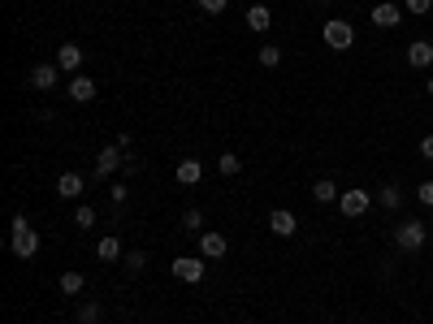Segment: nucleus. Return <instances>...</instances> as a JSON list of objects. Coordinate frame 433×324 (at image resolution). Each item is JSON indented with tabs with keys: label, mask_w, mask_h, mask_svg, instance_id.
Wrapping results in <instances>:
<instances>
[{
	"label": "nucleus",
	"mask_w": 433,
	"mask_h": 324,
	"mask_svg": "<svg viewBox=\"0 0 433 324\" xmlns=\"http://www.w3.org/2000/svg\"><path fill=\"white\" fill-rule=\"evenodd\" d=\"M9 251L18 255V259H30L39 251V234L26 225V216H13V234H9Z\"/></svg>",
	"instance_id": "nucleus-1"
},
{
	"label": "nucleus",
	"mask_w": 433,
	"mask_h": 324,
	"mask_svg": "<svg viewBox=\"0 0 433 324\" xmlns=\"http://www.w3.org/2000/svg\"><path fill=\"white\" fill-rule=\"evenodd\" d=\"M320 39H325L334 52H347L351 43H356V26L351 22H343V18H329L325 26H320Z\"/></svg>",
	"instance_id": "nucleus-2"
},
{
	"label": "nucleus",
	"mask_w": 433,
	"mask_h": 324,
	"mask_svg": "<svg viewBox=\"0 0 433 324\" xmlns=\"http://www.w3.org/2000/svg\"><path fill=\"white\" fill-rule=\"evenodd\" d=\"M425 238H429L425 221H403V225L394 230V247H398V251H421Z\"/></svg>",
	"instance_id": "nucleus-3"
},
{
	"label": "nucleus",
	"mask_w": 433,
	"mask_h": 324,
	"mask_svg": "<svg viewBox=\"0 0 433 324\" xmlns=\"http://www.w3.org/2000/svg\"><path fill=\"white\" fill-rule=\"evenodd\" d=\"M368 203H373V194H368V190H343V194H338L343 216H364Z\"/></svg>",
	"instance_id": "nucleus-4"
},
{
	"label": "nucleus",
	"mask_w": 433,
	"mask_h": 324,
	"mask_svg": "<svg viewBox=\"0 0 433 324\" xmlns=\"http://www.w3.org/2000/svg\"><path fill=\"white\" fill-rule=\"evenodd\" d=\"M117 169H126V152L117 148H104L100 156H95V177H108V173H117Z\"/></svg>",
	"instance_id": "nucleus-5"
},
{
	"label": "nucleus",
	"mask_w": 433,
	"mask_h": 324,
	"mask_svg": "<svg viewBox=\"0 0 433 324\" xmlns=\"http://www.w3.org/2000/svg\"><path fill=\"white\" fill-rule=\"evenodd\" d=\"M169 268H173V277H178V281H204V264L195 255H178Z\"/></svg>",
	"instance_id": "nucleus-6"
},
{
	"label": "nucleus",
	"mask_w": 433,
	"mask_h": 324,
	"mask_svg": "<svg viewBox=\"0 0 433 324\" xmlns=\"http://www.w3.org/2000/svg\"><path fill=\"white\" fill-rule=\"evenodd\" d=\"M57 78H61L57 61H44V65H35V70H30V87H35V91H52Z\"/></svg>",
	"instance_id": "nucleus-7"
},
{
	"label": "nucleus",
	"mask_w": 433,
	"mask_h": 324,
	"mask_svg": "<svg viewBox=\"0 0 433 324\" xmlns=\"http://www.w3.org/2000/svg\"><path fill=\"white\" fill-rule=\"evenodd\" d=\"M195 238H200V255L204 259H221V255L230 251V238L226 234H195Z\"/></svg>",
	"instance_id": "nucleus-8"
},
{
	"label": "nucleus",
	"mask_w": 433,
	"mask_h": 324,
	"mask_svg": "<svg viewBox=\"0 0 433 324\" xmlns=\"http://www.w3.org/2000/svg\"><path fill=\"white\" fill-rule=\"evenodd\" d=\"M78 65H83V48H78V43H61L57 70H61V74H78Z\"/></svg>",
	"instance_id": "nucleus-9"
},
{
	"label": "nucleus",
	"mask_w": 433,
	"mask_h": 324,
	"mask_svg": "<svg viewBox=\"0 0 433 324\" xmlns=\"http://www.w3.org/2000/svg\"><path fill=\"white\" fill-rule=\"evenodd\" d=\"M299 230L295 225V212H286V207H278V212H269V234H278V238H291Z\"/></svg>",
	"instance_id": "nucleus-10"
},
{
	"label": "nucleus",
	"mask_w": 433,
	"mask_h": 324,
	"mask_svg": "<svg viewBox=\"0 0 433 324\" xmlns=\"http://www.w3.org/2000/svg\"><path fill=\"white\" fill-rule=\"evenodd\" d=\"M373 22H377L381 30H390V26H398V22H403V13H398V5H394V0H381V5H373Z\"/></svg>",
	"instance_id": "nucleus-11"
},
{
	"label": "nucleus",
	"mask_w": 433,
	"mask_h": 324,
	"mask_svg": "<svg viewBox=\"0 0 433 324\" xmlns=\"http://www.w3.org/2000/svg\"><path fill=\"white\" fill-rule=\"evenodd\" d=\"M66 95H70V100H74V104H91V100H95V78H87V74H78V78H74V83H70V91H66Z\"/></svg>",
	"instance_id": "nucleus-12"
},
{
	"label": "nucleus",
	"mask_w": 433,
	"mask_h": 324,
	"mask_svg": "<svg viewBox=\"0 0 433 324\" xmlns=\"http://www.w3.org/2000/svg\"><path fill=\"white\" fill-rule=\"evenodd\" d=\"M95 259H100V264H117V259H122V238L104 234L100 242H95Z\"/></svg>",
	"instance_id": "nucleus-13"
},
{
	"label": "nucleus",
	"mask_w": 433,
	"mask_h": 324,
	"mask_svg": "<svg viewBox=\"0 0 433 324\" xmlns=\"http://www.w3.org/2000/svg\"><path fill=\"white\" fill-rule=\"evenodd\" d=\"M407 65H412V70H429V65H433V43L416 39V43L407 48Z\"/></svg>",
	"instance_id": "nucleus-14"
},
{
	"label": "nucleus",
	"mask_w": 433,
	"mask_h": 324,
	"mask_svg": "<svg viewBox=\"0 0 433 324\" xmlns=\"http://www.w3.org/2000/svg\"><path fill=\"white\" fill-rule=\"evenodd\" d=\"M173 177H178L182 186H200V177H204V165H200V160H178V169H173Z\"/></svg>",
	"instance_id": "nucleus-15"
},
{
	"label": "nucleus",
	"mask_w": 433,
	"mask_h": 324,
	"mask_svg": "<svg viewBox=\"0 0 433 324\" xmlns=\"http://www.w3.org/2000/svg\"><path fill=\"white\" fill-rule=\"evenodd\" d=\"M57 194L61 199H78V194H83V177L78 173H61L57 177Z\"/></svg>",
	"instance_id": "nucleus-16"
},
{
	"label": "nucleus",
	"mask_w": 433,
	"mask_h": 324,
	"mask_svg": "<svg viewBox=\"0 0 433 324\" xmlns=\"http://www.w3.org/2000/svg\"><path fill=\"white\" fill-rule=\"evenodd\" d=\"M377 203L386 207V212H398V203H403V190H398V182H386V186H381Z\"/></svg>",
	"instance_id": "nucleus-17"
},
{
	"label": "nucleus",
	"mask_w": 433,
	"mask_h": 324,
	"mask_svg": "<svg viewBox=\"0 0 433 324\" xmlns=\"http://www.w3.org/2000/svg\"><path fill=\"white\" fill-rule=\"evenodd\" d=\"M269 22H273L269 5H251V9H247V30H269Z\"/></svg>",
	"instance_id": "nucleus-18"
},
{
	"label": "nucleus",
	"mask_w": 433,
	"mask_h": 324,
	"mask_svg": "<svg viewBox=\"0 0 433 324\" xmlns=\"http://www.w3.org/2000/svg\"><path fill=\"white\" fill-rule=\"evenodd\" d=\"M312 199H316V203H338V186H334L329 177H320V182L312 186Z\"/></svg>",
	"instance_id": "nucleus-19"
},
{
	"label": "nucleus",
	"mask_w": 433,
	"mask_h": 324,
	"mask_svg": "<svg viewBox=\"0 0 433 324\" xmlns=\"http://www.w3.org/2000/svg\"><path fill=\"white\" fill-rule=\"evenodd\" d=\"M83 272H61V294L66 298H74V294H83Z\"/></svg>",
	"instance_id": "nucleus-20"
},
{
	"label": "nucleus",
	"mask_w": 433,
	"mask_h": 324,
	"mask_svg": "<svg viewBox=\"0 0 433 324\" xmlns=\"http://www.w3.org/2000/svg\"><path fill=\"white\" fill-rule=\"evenodd\" d=\"M256 61H260V65H264V70H278V65H282V48H273V43H264V48H260V52H256Z\"/></svg>",
	"instance_id": "nucleus-21"
},
{
	"label": "nucleus",
	"mask_w": 433,
	"mask_h": 324,
	"mask_svg": "<svg viewBox=\"0 0 433 324\" xmlns=\"http://www.w3.org/2000/svg\"><path fill=\"white\" fill-rule=\"evenodd\" d=\"M100 316H104L100 303H83L78 307V324H100Z\"/></svg>",
	"instance_id": "nucleus-22"
},
{
	"label": "nucleus",
	"mask_w": 433,
	"mask_h": 324,
	"mask_svg": "<svg viewBox=\"0 0 433 324\" xmlns=\"http://www.w3.org/2000/svg\"><path fill=\"white\" fill-rule=\"evenodd\" d=\"M74 225H78V230H91V225H95V207L78 203V207H74Z\"/></svg>",
	"instance_id": "nucleus-23"
},
{
	"label": "nucleus",
	"mask_w": 433,
	"mask_h": 324,
	"mask_svg": "<svg viewBox=\"0 0 433 324\" xmlns=\"http://www.w3.org/2000/svg\"><path fill=\"white\" fill-rule=\"evenodd\" d=\"M217 169H221V173H226V177H234V173H238V169H243V165H238V156H234V152H226V156H221V160H217Z\"/></svg>",
	"instance_id": "nucleus-24"
},
{
	"label": "nucleus",
	"mask_w": 433,
	"mask_h": 324,
	"mask_svg": "<svg viewBox=\"0 0 433 324\" xmlns=\"http://www.w3.org/2000/svg\"><path fill=\"white\" fill-rule=\"evenodd\" d=\"M182 225H186V230H204V212H200V207H186V212H182Z\"/></svg>",
	"instance_id": "nucleus-25"
},
{
	"label": "nucleus",
	"mask_w": 433,
	"mask_h": 324,
	"mask_svg": "<svg viewBox=\"0 0 433 324\" xmlns=\"http://www.w3.org/2000/svg\"><path fill=\"white\" fill-rule=\"evenodd\" d=\"M403 5H407V13H412V18H425V13L433 9V0H403Z\"/></svg>",
	"instance_id": "nucleus-26"
},
{
	"label": "nucleus",
	"mask_w": 433,
	"mask_h": 324,
	"mask_svg": "<svg viewBox=\"0 0 433 324\" xmlns=\"http://www.w3.org/2000/svg\"><path fill=\"white\" fill-rule=\"evenodd\" d=\"M126 268H131V272H143V268H148V255H143V251H131V255H126Z\"/></svg>",
	"instance_id": "nucleus-27"
},
{
	"label": "nucleus",
	"mask_w": 433,
	"mask_h": 324,
	"mask_svg": "<svg viewBox=\"0 0 433 324\" xmlns=\"http://www.w3.org/2000/svg\"><path fill=\"white\" fill-rule=\"evenodd\" d=\"M416 199H421L425 207H433V182H421V186H416Z\"/></svg>",
	"instance_id": "nucleus-28"
},
{
	"label": "nucleus",
	"mask_w": 433,
	"mask_h": 324,
	"mask_svg": "<svg viewBox=\"0 0 433 324\" xmlns=\"http://www.w3.org/2000/svg\"><path fill=\"white\" fill-rule=\"evenodd\" d=\"M195 5H200L204 13H221V9H226V5H230V0H195Z\"/></svg>",
	"instance_id": "nucleus-29"
},
{
	"label": "nucleus",
	"mask_w": 433,
	"mask_h": 324,
	"mask_svg": "<svg viewBox=\"0 0 433 324\" xmlns=\"http://www.w3.org/2000/svg\"><path fill=\"white\" fill-rule=\"evenodd\" d=\"M421 156H425V160H433V134H425V139H421Z\"/></svg>",
	"instance_id": "nucleus-30"
},
{
	"label": "nucleus",
	"mask_w": 433,
	"mask_h": 324,
	"mask_svg": "<svg viewBox=\"0 0 433 324\" xmlns=\"http://www.w3.org/2000/svg\"><path fill=\"white\" fill-rule=\"evenodd\" d=\"M108 199H113V203H126V186H122V182H117V186H113V190H108Z\"/></svg>",
	"instance_id": "nucleus-31"
},
{
	"label": "nucleus",
	"mask_w": 433,
	"mask_h": 324,
	"mask_svg": "<svg viewBox=\"0 0 433 324\" xmlns=\"http://www.w3.org/2000/svg\"><path fill=\"white\" fill-rule=\"evenodd\" d=\"M429 95H433V78H429Z\"/></svg>",
	"instance_id": "nucleus-32"
},
{
	"label": "nucleus",
	"mask_w": 433,
	"mask_h": 324,
	"mask_svg": "<svg viewBox=\"0 0 433 324\" xmlns=\"http://www.w3.org/2000/svg\"><path fill=\"white\" fill-rule=\"evenodd\" d=\"M320 5H334V0H320Z\"/></svg>",
	"instance_id": "nucleus-33"
},
{
	"label": "nucleus",
	"mask_w": 433,
	"mask_h": 324,
	"mask_svg": "<svg viewBox=\"0 0 433 324\" xmlns=\"http://www.w3.org/2000/svg\"><path fill=\"white\" fill-rule=\"evenodd\" d=\"M429 255H433V247H429Z\"/></svg>",
	"instance_id": "nucleus-34"
},
{
	"label": "nucleus",
	"mask_w": 433,
	"mask_h": 324,
	"mask_svg": "<svg viewBox=\"0 0 433 324\" xmlns=\"http://www.w3.org/2000/svg\"><path fill=\"white\" fill-rule=\"evenodd\" d=\"M394 5H398V0H394Z\"/></svg>",
	"instance_id": "nucleus-35"
}]
</instances>
